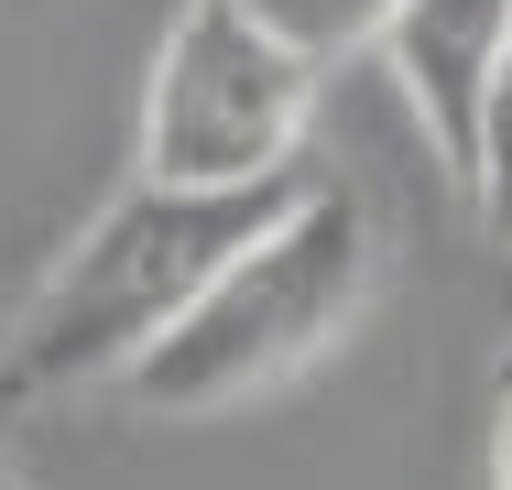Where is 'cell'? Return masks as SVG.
<instances>
[{
  "label": "cell",
  "instance_id": "cell-4",
  "mask_svg": "<svg viewBox=\"0 0 512 490\" xmlns=\"http://www.w3.org/2000/svg\"><path fill=\"white\" fill-rule=\"evenodd\" d=\"M502 44H512V0H404V11L382 22V44H371V55L393 66L404 109L425 120V153H436L447 175H469L480 98H491Z\"/></svg>",
  "mask_w": 512,
  "mask_h": 490
},
{
  "label": "cell",
  "instance_id": "cell-3",
  "mask_svg": "<svg viewBox=\"0 0 512 490\" xmlns=\"http://www.w3.org/2000/svg\"><path fill=\"white\" fill-rule=\"evenodd\" d=\"M306 120H316L306 44H284L251 0H186L142 77V175H175V186L295 175Z\"/></svg>",
  "mask_w": 512,
  "mask_h": 490
},
{
  "label": "cell",
  "instance_id": "cell-6",
  "mask_svg": "<svg viewBox=\"0 0 512 490\" xmlns=\"http://www.w3.org/2000/svg\"><path fill=\"white\" fill-rule=\"evenodd\" d=\"M469 207H480V229L491 240H512V44L502 66H491V98H480V142H469Z\"/></svg>",
  "mask_w": 512,
  "mask_h": 490
},
{
  "label": "cell",
  "instance_id": "cell-7",
  "mask_svg": "<svg viewBox=\"0 0 512 490\" xmlns=\"http://www.w3.org/2000/svg\"><path fill=\"white\" fill-rule=\"evenodd\" d=\"M491 490H512V382H502V436H491Z\"/></svg>",
  "mask_w": 512,
  "mask_h": 490
},
{
  "label": "cell",
  "instance_id": "cell-5",
  "mask_svg": "<svg viewBox=\"0 0 512 490\" xmlns=\"http://www.w3.org/2000/svg\"><path fill=\"white\" fill-rule=\"evenodd\" d=\"M251 11H262L284 44H306L316 66H338V55H371L404 0H251Z\"/></svg>",
  "mask_w": 512,
  "mask_h": 490
},
{
  "label": "cell",
  "instance_id": "cell-2",
  "mask_svg": "<svg viewBox=\"0 0 512 490\" xmlns=\"http://www.w3.org/2000/svg\"><path fill=\"white\" fill-rule=\"evenodd\" d=\"M382 284V229L371 207L338 186H295L284 218H262L218 273L197 284V305L120 371V392L142 414H240L262 392L306 382L316 360L371 316Z\"/></svg>",
  "mask_w": 512,
  "mask_h": 490
},
{
  "label": "cell",
  "instance_id": "cell-1",
  "mask_svg": "<svg viewBox=\"0 0 512 490\" xmlns=\"http://www.w3.org/2000/svg\"><path fill=\"white\" fill-rule=\"evenodd\" d=\"M295 207V175H262V186H175V175H142L120 186L44 262V284L22 294V316L0 327V414H44L88 382H120L186 305L197 284L262 229Z\"/></svg>",
  "mask_w": 512,
  "mask_h": 490
},
{
  "label": "cell",
  "instance_id": "cell-9",
  "mask_svg": "<svg viewBox=\"0 0 512 490\" xmlns=\"http://www.w3.org/2000/svg\"><path fill=\"white\" fill-rule=\"evenodd\" d=\"M502 382H512V360H502Z\"/></svg>",
  "mask_w": 512,
  "mask_h": 490
},
{
  "label": "cell",
  "instance_id": "cell-8",
  "mask_svg": "<svg viewBox=\"0 0 512 490\" xmlns=\"http://www.w3.org/2000/svg\"><path fill=\"white\" fill-rule=\"evenodd\" d=\"M0 490H22V469H11V447H0Z\"/></svg>",
  "mask_w": 512,
  "mask_h": 490
}]
</instances>
